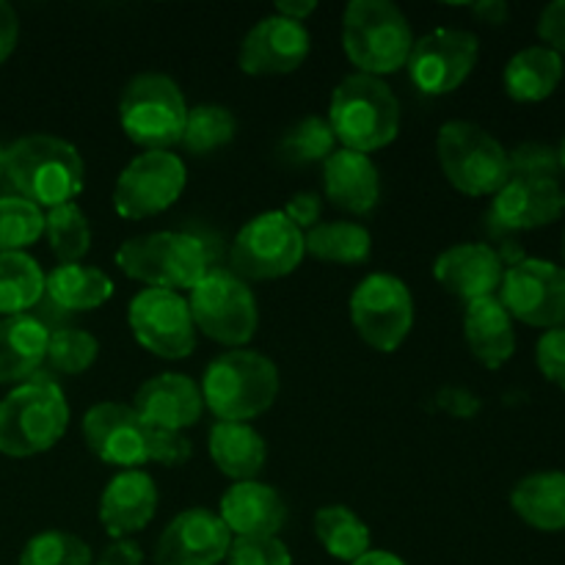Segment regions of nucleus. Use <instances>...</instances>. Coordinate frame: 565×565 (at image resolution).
Masks as SVG:
<instances>
[{
	"mask_svg": "<svg viewBox=\"0 0 565 565\" xmlns=\"http://www.w3.org/2000/svg\"><path fill=\"white\" fill-rule=\"evenodd\" d=\"M511 158V177H527V180H561V158H557L555 147H546V143H522L513 152H508Z\"/></svg>",
	"mask_w": 565,
	"mask_h": 565,
	"instance_id": "40",
	"label": "nucleus"
},
{
	"mask_svg": "<svg viewBox=\"0 0 565 565\" xmlns=\"http://www.w3.org/2000/svg\"><path fill=\"white\" fill-rule=\"evenodd\" d=\"M535 362L550 384L565 390V329H550L535 345Z\"/></svg>",
	"mask_w": 565,
	"mask_h": 565,
	"instance_id": "42",
	"label": "nucleus"
},
{
	"mask_svg": "<svg viewBox=\"0 0 565 565\" xmlns=\"http://www.w3.org/2000/svg\"><path fill=\"white\" fill-rule=\"evenodd\" d=\"M557 158H561V169H563V174H565V136H563L561 147H557Z\"/></svg>",
	"mask_w": 565,
	"mask_h": 565,
	"instance_id": "52",
	"label": "nucleus"
},
{
	"mask_svg": "<svg viewBox=\"0 0 565 565\" xmlns=\"http://www.w3.org/2000/svg\"><path fill=\"white\" fill-rule=\"evenodd\" d=\"M97 565H143V552L136 541H114L108 550L99 555Z\"/></svg>",
	"mask_w": 565,
	"mask_h": 565,
	"instance_id": "48",
	"label": "nucleus"
},
{
	"mask_svg": "<svg viewBox=\"0 0 565 565\" xmlns=\"http://www.w3.org/2000/svg\"><path fill=\"white\" fill-rule=\"evenodd\" d=\"M114 296V281L94 265L61 263L44 276V298L61 312H92Z\"/></svg>",
	"mask_w": 565,
	"mask_h": 565,
	"instance_id": "27",
	"label": "nucleus"
},
{
	"mask_svg": "<svg viewBox=\"0 0 565 565\" xmlns=\"http://www.w3.org/2000/svg\"><path fill=\"white\" fill-rule=\"evenodd\" d=\"M191 452V439L182 430L149 428V461L163 463V467H182Z\"/></svg>",
	"mask_w": 565,
	"mask_h": 565,
	"instance_id": "43",
	"label": "nucleus"
},
{
	"mask_svg": "<svg viewBox=\"0 0 565 565\" xmlns=\"http://www.w3.org/2000/svg\"><path fill=\"white\" fill-rule=\"evenodd\" d=\"M221 522L235 539H270L285 524L287 511L281 497L270 486L243 480L221 497Z\"/></svg>",
	"mask_w": 565,
	"mask_h": 565,
	"instance_id": "23",
	"label": "nucleus"
},
{
	"mask_svg": "<svg viewBox=\"0 0 565 565\" xmlns=\"http://www.w3.org/2000/svg\"><path fill=\"white\" fill-rule=\"evenodd\" d=\"M337 152V138L329 119L323 116H303L290 127L279 141V158L287 166H309L329 160Z\"/></svg>",
	"mask_w": 565,
	"mask_h": 565,
	"instance_id": "34",
	"label": "nucleus"
},
{
	"mask_svg": "<svg viewBox=\"0 0 565 565\" xmlns=\"http://www.w3.org/2000/svg\"><path fill=\"white\" fill-rule=\"evenodd\" d=\"M539 36L544 39V47L565 55V0H555L541 11Z\"/></svg>",
	"mask_w": 565,
	"mask_h": 565,
	"instance_id": "44",
	"label": "nucleus"
},
{
	"mask_svg": "<svg viewBox=\"0 0 565 565\" xmlns=\"http://www.w3.org/2000/svg\"><path fill=\"white\" fill-rule=\"evenodd\" d=\"M232 544V533L218 513L188 508L163 530L154 550V565H218Z\"/></svg>",
	"mask_w": 565,
	"mask_h": 565,
	"instance_id": "18",
	"label": "nucleus"
},
{
	"mask_svg": "<svg viewBox=\"0 0 565 565\" xmlns=\"http://www.w3.org/2000/svg\"><path fill=\"white\" fill-rule=\"evenodd\" d=\"M516 516L541 533L565 530V472H535L519 480L511 491Z\"/></svg>",
	"mask_w": 565,
	"mask_h": 565,
	"instance_id": "30",
	"label": "nucleus"
},
{
	"mask_svg": "<svg viewBox=\"0 0 565 565\" xmlns=\"http://www.w3.org/2000/svg\"><path fill=\"white\" fill-rule=\"evenodd\" d=\"M83 439L99 461L125 472L149 461V425L127 403H97L88 408Z\"/></svg>",
	"mask_w": 565,
	"mask_h": 565,
	"instance_id": "16",
	"label": "nucleus"
},
{
	"mask_svg": "<svg viewBox=\"0 0 565 565\" xmlns=\"http://www.w3.org/2000/svg\"><path fill=\"white\" fill-rule=\"evenodd\" d=\"M3 174L39 210L70 204L83 191V158L70 141L47 132L17 138L3 154Z\"/></svg>",
	"mask_w": 565,
	"mask_h": 565,
	"instance_id": "1",
	"label": "nucleus"
},
{
	"mask_svg": "<svg viewBox=\"0 0 565 565\" xmlns=\"http://www.w3.org/2000/svg\"><path fill=\"white\" fill-rule=\"evenodd\" d=\"M44 235H47L58 263H81L92 248V226H88L86 213L75 202L47 210Z\"/></svg>",
	"mask_w": 565,
	"mask_h": 565,
	"instance_id": "35",
	"label": "nucleus"
},
{
	"mask_svg": "<svg viewBox=\"0 0 565 565\" xmlns=\"http://www.w3.org/2000/svg\"><path fill=\"white\" fill-rule=\"evenodd\" d=\"M480 42L461 28H436L417 39L408 55V75L423 94H450L472 75Z\"/></svg>",
	"mask_w": 565,
	"mask_h": 565,
	"instance_id": "15",
	"label": "nucleus"
},
{
	"mask_svg": "<svg viewBox=\"0 0 565 565\" xmlns=\"http://www.w3.org/2000/svg\"><path fill=\"white\" fill-rule=\"evenodd\" d=\"M50 329L36 315L0 320V384L33 379L47 359Z\"/></svg>",
	"mask_w": 565,
	"mask_h": 565,
	"instance_id": "26",
	"label": "nucleus"
},
{
	"mask_svg": "<svg viewBox=\"0 0 565 565\" xmlns=\"http://www.w3.org/2000/svg\"><path fill=\"white\" fill-rule=\"evenodd\" d=\"M463 334H467L469 351L483 367L500 370L502 364L511 362L516 353V331H513V318L497 296L478 298L467 303L463 312Z\"/></svg>",
	"mask_w": 565,
	"mask_h": 565,
	"instance_id": "25",
	"label": "nucleus"
},
{
	"mask_svg": "<svg viewBox=\"0 0 565 565\" xmlns=\"http://www.w3.org/2000/svg\"><path fill=\"white\" fill-rule=\"evenodd\" d=\"M436 403H439V408H445L450 417L458 419H469L480 412V401L472 392L463 390V386H445V390L436 395Z\"/></svg>",
	"mask_w": 565,
	"mask_h": 565,
	"instance_id": "46",
	"label": "nucleus"
},
{
	"mask_svg": "<svg viewBox=\"0 0 565 565\" xmlns=\"http://www.w3.org/2000/svg\"><path fill=\"white\" fill-rule=\"evenodd\" d=\"M563 259H565V243H563Z\"/></svg>",
	"mask_w": 565,
	"mask_h": 565,
	"instance_id": "54",
	"label": "nucleus"
},
{
	"mask_svg": "<svg viewBox=\"0 0 565 565\" xmlns=\"http://www.w3.org/2000/svg\"><path fill=\"white\" fill-rule=\"evenodd\" d=\"M70 425V406L50 375L36 373L0 401V452L31 458L61 441Z\"/></svg>",
	"mask_w": 565,
	"mask_h": 565,
	"instance_id": "3",
	"label": "nucleus"
},
{
	"mask_svg": "<svg viewBox=\"0 0 565 565\" xmlns=\"http://www.w3.org/2000/svg\"><path fill=\"white\" fill-rule=\"evenodd\" d=\"M237 119L224 105H196L188 108L185 132H182V147L191 154H207L226 147L235 138Z\"/></svg>",
	"mask_w": 565,
	"mask_h": 565,
	"instance_id": "36",
	"label": "nucleus"
},
{
	"mask_svg": "<svg viewBox=\"0 0 565 565\" xmlns=\"http://www.w3.org/2000/svg\"><path fill=\"white\" fill-rule=\"evenodd\" d=\"M207 450L218 472L235 483L257 478L268 458L265 439L248 423H215L210 428Z\"/></svg>",
	"mask_w": 565,
	"mask_h": 565,
	"instance_id": "28",
	"label": "nucleus"
},
{
	"mask_svg": "<svg viewBox=\"0 0 565 565\" xmlns=\"http://www.w3.org/2000/svg\"><path fill=\"white\" fill-rule=\"evenodd\" d=\"M312 39L301 22L274 14L259 20L241 44L237 64L246 75H287L307 61Z\"/></svg>",
	"mask_w": 565,
	"mask_h": 565,
	"instance_id": "19",
	"label": "nucleus"
},
{
	"mask_svg": "<svg viewBox=\"0 0 565 565\" xmlns=\"http://www.w3.org/2000/svg\"><path fill=\"white\" fill-rule=\"evenodd\" d=\"M116 265L130 279L177 292L191 290L213 268V252L193 232H149L121 243Z\"/></svg>",
	"mask_w": 565,
	"mask_h": 565,
	"instance_id": "5",
	"label": "nucleus"
},
{
	"mask_svg": "<svg viewBox=\"0 0 565 565\" xmlns=\"http://www.w3.org/2000/svg\"><path fill=\"white\" fill-rule=\"evenodd\" d=\"M188 309L193 326L221 345H246L259 326V309L252 287L226 268H210L191 287Z\"/></svg>",
	"mask_w": 565,
	"mask_h": 565,
	"instance_id": "9",
	"label": "nucleus"
},
{
	"mask_svg": "<svg viewBox=\"0 0 565 565\" xmlns=\"http://www.w3.org/2000/svg\"><path fill=\"white\" fill-rule=\"evenodd\" d=\"M17 39H20V17H17L14 6L0 0V64L14 53Z\"/></svg>",
	"mask_w": 565,
	"mask_h": 565,
	"instance_id": "47",
	"label": "nucleus"
},
{
	"mask_svg": "<svg viewBox=\"0 0 565 565\" xmlns=\"http://www.w3.org/2000/svg\"><path fill=\"white\" fill-rule=\"evenodd\" d=\"M230 565H292V555L276 535L270 539H232Z\"/></svg>",
	"mask_w": 565,
	"mask_h": 565,
	"instance_id": "41",
	"label": "nucleus"
},
{
	"mask_svg": "<svg viewBox=\"0 0 565 565\" xmlns=\"http://www.w3.org/2000/svg\"><path fill=\"white\" fill-rule=\"evenodd\" d=\"M315 11H318V3H315V0H279V3H276V14L285 17V20L301 22V25L309 14H315Z\"/></svg>",
	"mask_w": 565,
	"mask_h": 565,
	"instance_id": "49",
	"label": "nucleus"
},
{
	"mask_svg": "<svg viewBox=\"0 0 565 565\" xmlns=\"http://www.w3.org/2000/svg\"><path fill=\"white\" fill-rule=\"evenodd\" d=\"M434 276L450 296L472 303L478 298L497 296L505 265L497 248L486 243H458L436 257Z\"/></svg>",
	"mask_w": 565,
	"mask_h": 565,
	"instance_id": "20",
	"label": "nucleus"
},
{
	"mask_svg": "<svg viewBox=\"0 0 565 565\" xmlns=\"http://www.w3.org/2000/svg\"><path fill=\"white\" fill-rule=\"evenodd\" d=\"M279 384V370L265 353L235 348L207 364L199 390L218 423H248L274 406Z\"/></svg>",
	"mask_w": 565,
	"mask_h": 565,
	"instance_id": "4",
	"label": "nucleus"
},
{
	"mask_svg": "<svg viewBox=\"0 0 565 565\" xmlns=\"http://www.w3.org/2000/svg\"><path fill=\"white\" fill-rule=\"evenodd\" d=\"M565 213V191L561 180H527L511 177L489 210V230L494 235L541 230Z\"/></svg>",
	"mask_w": 565,
	"mask_h": 565,
	"instance_id": "17",
	"label": "nucleus"
},
{
	"mask_svg": "<svg viewBox=\"0 0 565 565\" xmlns=\"http://www.w3.org/2000/svg\"><path fill=\"white\" fill-rule=\"evenodd\" d=\"M500 301L508 315L535 329H565V268L550 259L524 257L505 268Z\"/></svg>",
	"mask_w": 565,
	"mask_h": 565,
	"instance_id": "13",
	"label": "nucleus"
},
{
	"mask_svg": "<svg viewBox=\"0 0 565 565\" xmlns=\"http://www.w3.org/2000/svg\"><path fill=\"white\" fill-rule=\"evenodd\" d=\"M563 55L555 50L544 47V44H533L513 55L502 72V83H505L508 97L516 103H541V99L552 97L555 88L563 81Z\"/></svg>",
	"mask_w": 565,
	"mask_h": 565,
	"instance_id": "29",
	"label": "nucleus"
},
{
	"mask_svg": "<svg viewBox=\"0 0 565 565\" xmlns=\"http://www.w3.org/2000/svg\"><path fill=\"white\" fill-rule=\"evenodd\" d=\"M44 235V213L22 196H0V254L22 252Z\"/></svg>",
	"mask_w": 565,
	"mask_h": 565,
	"instance_id": "37",
	"label": "nucleus"
},
{
	"mask_svg": "<svg viewBox=\"0 0 565 565\" xmlns=\"http://www.w3.org/2000/svg\"><path fill=\"white\" fill-rule=\"evenodd\" d=\"M158 511V486L143 469H127L105 486L99 497V522L110 539L141 533Z\"/></svg>",
	"mask_w": 565,
	"mask_h": 565,
	"instance_id": "22",
	"label": "nucleus"
},
{
	"mask_svg": "<svg viewBox=\"0 0 565 565\" xmlns=\"http://www.w3.org/2000/svg\"><path fill=\"white\" fill-rule=\"evenodd\" d=\"M436 152L447 182L467 196H494L511 180L508 149L475 121L441 125Z\"/></svg>",
	"mask_w": 565,
	"mask_h": 565,
	"instance_id": "7",
	"label": "nucleus"
},
{
	"mask_svg": "<svg viewBox=\"0 0 565 565\" xmlns=\"http://www.w3.org/2000/svg\"><path fill=\"white\" fill-rule=\"evenodd\" d=\"M351 320L370 348L397 351L414 326V298L406 281L392 274H370L353 290Z\"/></svg>",
	"mask_w": 565,
	"mask_h": 565,
	"instance_id": "11",
	"label": "nucleus"
},
{
	"mask_svg": "<svg viewBox=\"0 0 565 565\" xmlns=\"http://www.w3.org/2000/svg\"><path fill=\"white\" fill-rule=\"evenodd\" d=\"M326 199L334 207L348 210L353 215H364L375 210L381 199V177L370 154L353 149H337L323 163Z\"/></svg>",
	"mask_w": 565,
	"mask_h": 565,
	"instance_id": "24",
	"label": "nucleus"
},
{
	"mask_svg": "<svg viewBox=\"0 0 565 565\" xmlns=\"http://www.w3.org/2000/svg\"><path fill=\"white\" fill-rule=\"evenodd\" d=\"M351 565H406V563H403L401 557H397V555H392V552L370 550L367 555L359 557V561H356V563H351Z\"/></svg>",
	"mask_w": 565,
	"mask_h": 565,
	"instance_id": "51",
	"label": "nucleus"
},
{
	"mask_svg": "<svg viewBox=\"0 0 565 565\" xmlns=\"http://www.w3.org/2000/svg\"><path fill=\"white\" fill-rule=\"evenodd\" d=\"M315 535L331 557L356 563L370 552V527L345 505H326L315 513Z\"/></svg>",
	"mask_w": 565,
	"mask_h": 565,
	"instance_id": "33",
	"label": "nucleus"
},
{
	"mask_svg": "<svg viewBox=\"0 0 565 565\" xmlns=\"http://www.w3.org/2000/svg\"><path fill=\"white\" fill-rule=\"evenodd\" d=\"M303 232L281 210L257 215L232 243V274L243 281H270L290 276L301 265Z\"/></svg>",
	"mask_w": 565,
	"mask_h": 565,
	"instance_id": "10",
	"label": "nucleus"
},
{
	"mask_svg": "<svg viewBox=\"0 0 565 565\" xmlns=\"http://www.w3.org/2000/svg\"><path fill=\"white\" fill-rule=\"evenodd\" d=\"M127 320L136 340L160 359H185L196 348V326L180 292L147 287L130 301Z\"/></svg>",
	"mask_w": 565,
	"mask_h": 565,
	"instance_id": "14",
	"label": "nucleus"
},
{
	"mask_svg": "<svg viewBox=\"0 0 565 565\" xmlns=\"http://www.w3.org/2000/svg\"><path fill=\"white\" fill-rule=\"evenodd\" d=\"M342 47L362 75H390L408 64L414 33L390 0H351L342 14Z\"/></svg>",
	"mask_w": 565,
	"mask_h": 565,
	"instance_id": "6",
	"label": "nucleus"
},
{
	"mask_svg": "<svg viewBox=\"0 0 565 565\" xmlns=\"http://www.w3.org/2000/svg\"><path fill=\"white\" fill-rule=\"evenodd\" d=\"M188 169L171 149H149L121 169L114 188V207L121 218L141 221L169 210L182 196Z\"/></svg>",
	"mask_w": 565,
	"mask_h": 565,
	"instance_id": "12",
	"label": "nucleus"
},
{
	"mask_svg": "<svg viewBox=\"0 0 565 565\" xmlns=\"http://www.w3.org/2000/svg\"><path fill=\"white\" fill-rule=\"evenodd\" d=\"M132 408L149 428L185 430L199 423L204 401L193 379L182 373H160L138 386Z\"/></svg>",
	"mask_w": 565,
	"mask_h": 565,
	"instance_id": "21",
	"label": "nucleus"
},
{
	"mask_svg": "<svg viewBox=\"0 0 565 565\" xmlns=\"http://www.w3.org/2000/svg\"><path fill=\"white\" fill-rule=\"evenodd\" d=\"M303 246L312 257L334 265H362L373 254V235L353 221H329L303 235Z\"/></svg>",
	"mask_w": 565,
	"mask_h": 565,
	"instance_id": "32",
	"label": "nucleus"
},
{
	"mask_svg": "<svg viewBox=\"0 0 565 565\" xmlns=\"http://www.w3.org/2000/svg\"><path fill=\"white\" fill-rule=\"evenodd\" d=\"M281 213H285L301 232L312 230V226H318L320 213H323V199L312 191H301L287 202V207L281 210Z\"/></svg>",
	"mask_w": 565,
	"mask_h": 565,
	"instance_id": "45",
	"label": "nucleus"
},
{
	"mask_svg": "<svg viewBox=\"0 0 565 565\" xmlns=\"http://www.w3.org/2000/svg\"><path fill=\"white\" fill-rule=\"evenodd\" d=\"M119 121L132 143L149 149H171L182 141L188 103L177 81L160 72H141L119 97Z\"/></svg>",
	"mask_w": 565,
	"mask_h": 565,
	"instance_id": "8",
	"label": "nucleus"
},
{
	"mask_svg": "<svg viewBox=\"0 0 565 565\" xmlns=\"http://www.w3.org/2000/svg\"><path fill=\"white\" fill-rule=\"evenodd\" d=\"M97 337L83 329H53L50 331L47 359L44 362L64 375H81L97 362Z\"/></svg>",
	"mask_w": 565,
	"mask_h": 565,
	"instance_id": "39",
	"label": "nucleus"
},
{
	"mask_svg": "<svg viewBox=\"0 0 565 565\" xmlns=\"http://www.w3.org/2000/svg\"><path fill=\"white\" fill-rule=\"evenodd\" d=\"M3 154H6V149L0 147V177H3Z\"/></svg>",
	"mask_w": 565,
	"mask_h": 565,
	"instance_id": "53",
	"label": "nucleus"
},
{
	"mask_svg": "<svg viewBox=\"0 0 565 565\" xmlns=\"http://www.w3.org/2000/svg\"><path fill=\"white\" fill-rule=\"evenodd\" d=\"M44 298V274L25 252L0 254V318L28 315Z\"/></svg>",
	"mask_w": 565,
	"mask_h": 565,
	"instance_id": "31",
	"label": "nucleus"
},
{
	"mask_svg": "<svg viewBox=\"0 0 565 565\" xmlns=\"http://www.w3.org/2000/svg\"><path fill=\"white\" fill-rule=\"evenodd\" d=\"M329 125L342 149L370 154L397 138L401 103L381 77L353 72L331 94Z\"/></svg>",
	"mask_w": 565,
	"mask_h": 565,
	"instance_id": "2",
	"label": "nucleus"
},
{
	"mask_svg": "<svg viewBox=\"0 0 565 565\" xmlns=\"http://www.w3.org/2000/svg\"><path fill=\"white\" fill-rule=\"evenodd\" d=\"M475 17H480L483 22H489V25H502V22L508 20V3H502V0H483V3H475L472 6Z\"/></svg>",
	"mask_w": 565,
	"mask_h": 565,
	"instance_id": "50",
	"label": "nucleus"
},
{
	"mask_svg": "<svg viewBox=\"0 0 565 565\" xmlns=\"http://www.w3.org/2000/svg\"><path fill=\"white\" fill-rule=\"evenodd\" d=\"M20 565H92V550L66 530H44L28 541Z\"/></svg>",
	"mask_w": 565,
	"mask_h": 565,
	"instance_id": "38",
	"label": "nucleus"
}]
</instances>
